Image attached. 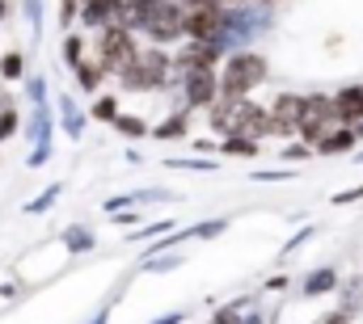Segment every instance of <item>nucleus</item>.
Returning a JSON list of instances; mask_svg holds the SVG:
<instances>
[{
	"instance_id": "1",
	"label": "nucleus",
	"mask_w": 363,
	"mask_h": 324,
	"mask_svg": "<svg viewBox=\"0 0 363 324\" xmlns=\"http://www.w3.org/2000/svg\"><path fill=\"white\" fill-rule=\"evenodd\" d=\"M211 127L258 144L262 135H271V114L262 105H254L250 97H224L220 105H211Z\"/></svg>"
},
{
	"instance_id": "2",
	"label": "nucleus",
	"mask_w": 363,
	"mask_h": 324,
	"mask_svg": "<svg viewBox=\"0 0 363 324\" xmlns=\"http://www.w3.org/2000/svg\"><path fill=\"white\" fill-rule=\"evenodd\" d=\"M267 76H271L267 55H258V51H233L224 59V72H220V93L224 97H250Z\"/></svg>"
},
{
	"instance_id": "3",
	"label": "nucleus",
	"mask_w": 363,
	"mask_h": 324,
	"mask_svg": "<svg viewBox=\"0 0 363 324\" xmlns=\"http://www.w3.org/2000/svg\"><path fill=\"white\" fill-rule=\"evenodd\" d=\"M131 30H144L157 47L161 42H174L186 34V8L174 0H161V4H135L131 13Z\"/></svg>"
},
{
	"instance_id": "4",
	"label": "nucleus",
	"mask_w": 363,
	"mask_h": 324,
	"mask_svg": "<svg viewBox=\"0 0 363 324\" xmlns=\"http://www.w3.org/2000/svg\"><path fill=\"white\" fill-rule=\"evenodd\" d=\"M169 68H174V59H169L165 51L140 47L135 59L118 72V81H123V88H131V93H157V88L169 84Z\"/></svg>"
},
{
	"instance_id": "5",
	"label": "nucleus",
	"mask_w": 363,
	"mask_h": 324,
	"mask_svg": "<svg viewBox=\"0 0 363 324\" xmlns=\"http://www.w3.org/2000/svg\"><path fill=\"white\" fill-rule=\"evenodd\" d=\"M135 51H140V42H135V34L127 25H106L101 38H97V64L106 72H123L135 59Z\"/></svg>"
},
{
	"instance_id": "6",
	"label": "nucleus",
	"mask_w": 363,
	"mask_h": 324,
	"mask_svg": "<svg viewBox=\"0 0 363 324\" xmlns=\"http://www.w3.org/2000/svg\"><path fill=\"white\" fill-rule=\"evenodd\" d=\"M186 34H190L194 42H211V47H220V51H224L228 13H224L220 4H194V8L186 13Z\"/></svg>"
},
{
	"instance_id": "7",
	"label": "nucleus",
	"mask_w": 363,
	"mask_h": 324,
	"mask_svg": "<svg viewBox=\"0 0 363 324\" xmlns=\"http://www.w3.org/2000/svg\"><path fill=\"white\" fill-rule=\"evenodd\" d=\"M334 97H325V93H308V97H300V139H308V144H317L325 131H334Z\"/></svg>"
},
{
	"instance_id": "8",
	"label": "nucleus",
	"mask_w": 363,
	"mask_h": 324,
	"mask_svg": "<svg viewBox=\"0 0 363 324\" xmlns=\"http://www.w3.org/2000/svg\"><path fill=\"white\" fill-rule=\"evenodd\" d=\"M182 88H186V105H211L216 93H220V76L211 68H186Z\"/></svg>"
},
{
	"instance_id": "9",
	"label": "nucleus",
	"mask_w": 363,
	"mask_h": 324,
	"mask_svg": "<svg viewBox=\"0 0 363 324\" xmlns=\"http://www.w3.org/2000/svg\"><path fill=\"white\" fill-rule=\"evenodd\" d=\"M267 114H271V135H300V97L296 93H283Z\"/></svg>"
},
{
	"instance_id": "10",
	"label": "nucleus",
	"mask_w": 363,
	"mask_h": 324,
	"mask_svg": "<svg viewBox=\"0 0 363 324\" xmlns=\"http://www.w3.org/2000/svg\"><path fill=\"white\" fill-rule=\"evenodd\" d=\"M334 118L342 127H363V84H347L334 93Z\"/></svg>"
},
{
	"instance_id": "11",
	"label": "nucleus",
	"mask_w": 363,
	"mask_h": 324,
	"mask_svg": "<svg viewBox=\"0 0 363 324\" xmlns=\"http://www.w3.org/2000/svg\"><path fill=\"white\" fill-rule=\"evenodd\" d=\"M330 291H338V270L334 265H321V270H313L304 282H300V295H330Z\"/></svg>"
},
{
	"instance_id": "12",
	"label": "nucleus",
	"mask_w": 363,
	"mask_h": 324,
	"mask_svg": "<svg viewBox=\"0 0 363 324\" xmlns=\"http://www.w3.org/2000/svg\"><path fill=\"white\" fill-rule=\"evenodd\" d=\"M317 148H321L325 156H334V152H347V148H355V131H351V127H342V131H325V135L317 139Z\"/></svg>"
},
{
	"instance_id": "13",
	"label": "nucleus",
	"mask_w": 363,
	"mask_h": 324,
	"mask_svg": "<svg viewBox=\"0 0 363 324\" xmlns=\"http://www.w3.org/2000/svg\"><path fill=\"white\" fill-rule=\"evenodd\" d=\"M60 114H64V131H68L72 139H81V131H85V114L77 110L72 97H60Z\"/></svg>"
},
{
	"instance_id": "14",
	"label": "nucleus",
	"mask_w": 363,
	"mask_h": 324,
	"mask_svg": "<svg viewBox=\"0 0 363 324\" xmlns=\"http://www.w3.org/2000/svg\"><path fill=\"white\" fill-rule=\"evenodd\" d=\"M77 81H81V88H89V93H97V84H101V76H106V68L97 64V59H81L77 68Z\"/></svg>"
},
{
	"instance_id": "15",
	"label": "nucleus",
	"mask_w": 363,
	"mask_h": 324,
	"mask_svg": "<svg viewBox=\"0 0 363 324\" xmlns=\"http://www.w3.org/2000/svg\"><path fill=\"white\" fill-rule=\"evenodd\" d=\"M21 72H26V59H21V51H9V55L0 59V81H21Z\"/></svg>"
},
{
	"instance_id": "16",
	"label": "nucleus",
	"mask_w": 363,
	"mask_h": 324,
	"mask_svg": "<svg viewBox=\"0 0 363 324\" xmlns=\"http://www.w3.org/2000/svg\"><path fill=\"white\" fill-rule=\"evenodd\" d=\"M224 156H241V161L245 156H258V144L254 139H241V135H228L224 139Z\"/></svg>"
},
{
	"instance_id": "17",
	"label": "nucleus",
	"mask_w": 363,
	"mask_h": 324,
	"mask_svg": "<svg viewBox=\"0 0 363 324\" xmlns=\"http://www.w3.org/2000/svg\"><path fill=\"white\" fill-rule=\"evenodd\" d=\"M64 244H68V253H89L93 236L85 232V228H68V232H64Z\"/></svg>"
},
{
	"instance_id": "18",
	"label": "nucleus",
	"mask_w": 363,
	"mask_h": 324,
	"mask_svg": "<svg viewBox=\"0 0 363 324\" xmlns=\"http://www.w3.org/2000/svg\"><path fill=\"white\" fill-rule=\"evenodd\" d=\"M81 59H85V42H81L77 34H72V38H64V64H68V68H77Z\"/></svg>"
},
{
	"instance_id": "19",
	"label": "nucleus",
	"mask_w": 363,
	"mask_h": 324,
	"mask_svg": "<svg viewBox=\"0 0 363 324\" xmlns=\"http://www.w3.org/2000/svg\"><path fill=\"white\" fill-rule=\"evenodd\" d=\"M93 118H101V122H114V118H118V101H114V97H97V105H93Z\"/></svg>"
},
{
	"instance_id": "20",
	"label": "nucleus",
	"mask_w": 363,
	"mask_h": 324,
	"mask_svg": "<svg viewBox=\"0 0 363 324\" xmlns=\"http://www.w3.org/2000/svg\"><path fill=\"white\" fill-rule=\"evenodd\" d=\"M114 127H118L123 135H144V131H148V127H144L135 114H118V118H114Z\"/></svg>"
},
{
	"instance_id": "21",
	"label": "nucleus",
	"mask_w": 363,
	"mask_h": 324,
	"mask_svg": "<svg viewBox=\"0 0 363 324\" xmlns=\"http://www.w3.org/2000/svg\"><path fill=\"white\" fill-rule=\"evenodd\" d=\"M17 131H21V122H17V110H4V114H0V144H4V139H13Z\"/></svg>"
},
{
	"instance_id": "22",
	"label": "nucleus",
	"mask_w": 363,
	"mask_h": 324,
	"mask_svg": "<svg viewBox=\"0 0 363 324\" xmlns=\"http://www.w3.org/2000/svg\"><path fill=\"white\" fill-rule=\"evenodd\" d=\"M55 198H60V185H51V190H47V194H38V198H34V202H30V207H26V211H30V215H38V211H47V207H51V202H55Z\"/></svg>"
},
{
	"instance_id": "23",
	"label": "nucleus",
	"mask_w": 363,
	"mask_h": 324,
	"mask_svg": "<svg viewBox=\"0 0 363 324\" xmlns=\"http://www.w3.org/2000/svg\"><path fill=\"white\" fill-rule=\"evenodd\" d=\"M182 131H186V118H174V122H161V127H157V135H161V139H178Z\"/></svg>"
},
{
	"instance_id": "24",
	"label": "nucleus",
	"mask_w": 363,
	"mask_h": 324,
	"mask_svg": "<svg viewBox=\"0 0 363 324\" xmlns=\"http://www.w3.org/2000/svg\"><path fill=\"white\" fill-rule=\"evenodd\" d=\"M26 13H30V25H34V34L43 30V0H26Z\"/></svg>"
},
{
	"instance_id": "25",
	"label": "nucleus",
	"mask_w": 363,
	"mask_h": 324,
	"mask_svg": "<svg viewBox=\"0 0 363 324\" xmlns=\"http://www.w3.org/2000/svg\"><path fill=\"white\" fill-rule=\"evenodd\" d=\"M211 324H241V308H220L211 316Z\"/></svg>"
},
{
	"instance_id": "26",
	"label": "nucleus",
	"mask_w": 363,
	"mask_h": 324,
	"mask_svg": "<svg viewBox=\"0 0 363 324\" xmlns=\"http://www.w3.org/2000/svg\"><path fill=\"white\" fill-rule=\"evenodd\" d=\"M313 324H351V312H325V316H317Z\"/></svg>"
},
{
	"instance_id": "27",
	"label": "nucleus",
	"mask_w": 363,
	"mask_h": 324,
	"mask_svg": "<svg viewBox=\"0 0 363 324\" xmlns=\"http://www.w3.org/2000/svg\"><path fill=\"white\" fill-rule=\"evenodd\" d=\"M72 17H77V0H64V4H60V21H64V25H68V21H72Z\"/></svg>"
},
{
	"instance_id": "28",
	"label": "nucleus",
	"mask_w": 363,
	"mask_h": 324,
	"mask_svg": "<svg viewBox=\"0 0 363 324\" xmlns=\"http://www.w3.org/2000/svg\"><path fill=\"white\" fill-rule=\"evenodd\" d=\"M283 156H287V161H304V156H308V148H304V144H291Z\"/></svg>"
},
{
	"instance_id": "29",
	"label": "nucleus",
	"mask_w": 363,
	"mask_h": 324,
	"mask_svg": "<svg viewBox=\"0 0 363 324\" xmlns=\"http://www.w3.org/2000/svg\"><path fill=\"white\" fill-rule=\"evenodd\" d=\"M4 110H13V97H9V88H4V81H0V114Z\"/></svg>"
},
{
	"instance_id": "30",
	"label": "nucleus",
	"mask_w": 363,
	"mask_h": 324,
	"mask_svg": "<svg viewBox=\"0 0 363 324\" xmlns=\"http://www.w3.org/2000/svg\"><path fill=\"white\" fill-rule=\"evenodd\" d=\"M182 320V316H178V312H174V316H161V320H157V324H178Z\"/></svg>"
},
{
	"instance_id": "31",
	"label": "nucleus",
	"mask_w": 363,
	"mask_h": 324,
	"mask_svg": "<svg viewBox=\"0 0 363 324\" xmlns=\"http://www.w3.org/2000/svg\"><path fill=\"white\" fill-rule=\"evenodd\" d=\"M4 17H9V0H0V21H4Z\"/></svg>"
},
{
	"instance_id": "32",
	"label": "nucleus",
	"mask_w": 363,
	"mask_h": 324,
	"mask_svg": "<svg viewBox=\"0 0 363 324\" xmlns=\"http://www.w3.org/2000/svg\"><path fill=\"white\" fill-rule=\"evenodd\" d=\"M190 4H224V0H190Z\"/></svg>"
},
{
	"instance_id": "33",
	"label": "nucleus",
	"mask_w": 363,
	"mask_h": 324,
	"mask_svg": "<svg viewBox=\"0 0 363 324\" xmlns=\"http://www.w3.org/2000/svg\"><path fill=\"white\" fill-rule=\"evenodd\" d=\"M131 4H161V0H131Z\"/></svg>"
},
{
	"instance_id": "34",
	"label": "nucleus",
	"mask_w": 363,
	"mask_h": 324,
	"mask_svg": "<svg viewBox=\"0 0 363 324\" xmlns=\"http://www.w3.org/2000/svg\"><path fill=\"white\" fill-rule=\"evenodd\" d=\"M85 4H93V0H85Z\"/></svg>"
}]
</instances>
